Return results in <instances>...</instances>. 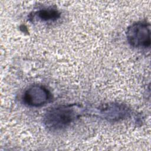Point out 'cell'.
Segmentation results:
<instances>
[{
  "instance_id": "1",
  "label": "cell",
  "mask_w": 151,
  "mask_h": 151,
  "mask_svg": "<svg viewBox=\"0 0 151 151\" xmlns=\"http://www.w3.org/2000/svg\"><path fill=\"white\" fill-rule=\"evenodd\" d=\"M79 113L75 104L58 106L47 111L44 116V123L51 130H61L67 127L78 118Z\"/></svg>"
},
{
  "instance_id": "2",
  "label": "cell",
  "mask_w": 151,
  "mask_h": 151,
  "mask_svg": "<svg viewBox=\"0 0 151 151\" xmlns=\"http://www.w3.org/2000/svg\"><path fill=\"white\" fill-rule=\"evenodd\" d=\"M150 27L146 21H137L128 27L126 37L131 46L137 48H146L150 45Z\"/></svg>"
},
{
  "instance_id": "3",
  "label": "cell",
  "mask_w": 151,
  "mask_h": 151,
  "mask_svg": "<svg viewBox=\"0 0 151 151\" xmlns=\"http://www.w3.org/2000/svg\"><path fill=\"white\" fill-rule=\"evenodd\" d=\"M51 99V93L42 85H32L24 92L23 100L29 106L37 107L47 104Z\"/></svg>"
},
{
  "instance_id": "4",
  "label": "cell",
  "mask_w": 151,
  "mask_h": 151,
  "mask_svg": "<svg viewBox=\"0 0 151 151\" xmlns=\"http://www.w3.org/2000/svg\"><path fill=\"white\" fill-rule=\"evenodd\" d=\"M99 113L100 117L107 120L117 121L127 117L130 114V110L122 104H106L99 108Z\"/></svg>"
},
{
  "instance_id": "5",
  "label": "cell",
  "mask_w": 151,
  "mask_h": 151,
  "mask_svg": "<svg viewBox=\"0 0 151 151\" xmlns=\"http://www.w3.org/2000/svg\"><path fill=\"white\" fill-rule=\"evenodd\" d=\"M37 17L42 21H52L60 17V13L55 9L51 8L41 9L36 12Z\"/></svg>"
}]
</instances>
